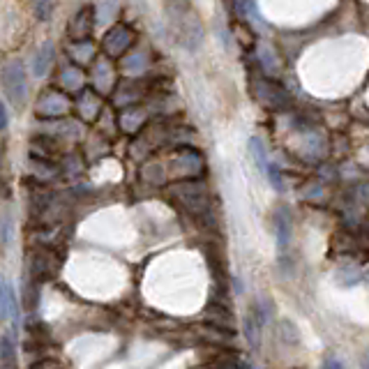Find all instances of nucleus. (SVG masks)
<instances>
[{
    "label": "nucleus",
    "instance_id": "1",
    "mask_svg": "<svg viewBox=\"0 0 369 369\" xmlns=\"http://www.w3.org/2000/svg\"><path fill=\"white\" fill-rule=\"evenodd\" d=\"M0 84H3L5 97L10 100V104L16 111H21L28 100V77H26V67H23V63L19 58H12L3 65V70H0Z\"/></svg>",
    "mask_w": 369,
    "mask_h": 369
},
{
    "label": "nucleus",
    "instance_id": "2",
    "mask_svg": "<svg viewBox=\"0 0 369 369\" xmlns=\"http://www.w3.org/2000/svg\"><path fill=\"white\" fill-rule=\"evenodd\" d=\"M206 171V162L199 150L190 145H180L171 153V160L167 164V174L174 180H196Z\"/></svg>",
    "mask_w": 369,
    "mask_h": 369
},
{
    "label": "nucleus",
    "instance_id": "3",
    "mask_svg": "<svg viewBox=\"0 0 369 369\" xmlns=\"http://www.w3.org/2000/svg\"><path fill=\"white\" fill-rule=\"evenodd\" d=\"M74 109V102L67 97V93L60 88H46L39 93L35 102V116L42 120H58L67 118Z\"/></svg>",
    "mask_w": 369,
    "mask_h": 369
},
{
    "label": "nucleus",
    "instance_id": "4",
    "mask_svg": "<svg viewBox=\"0 0 369 369\" xmlns=\"http://www.w3.org/2000/svg\"><path fill=\"white\" fill-rule=\"evenodd\" d=\"M132 44H134V30L125 26V23H113V26L104 32L100 42V51L104 56H109V58L118 60L132 48Z\"/></svg>",
    "mask_w": 369,
    "mask_h": 369
},
{
    "label": "nucleus",
    "instance_id": "5",
    "mask_svg": "<svg viewBox=\"0 0 369 369\" xmlns=\"http://www.w3.org/2000/svg\"><path fill=\"white\" fill-rule=\"evenodd\" d=\"M250 93L254 95V100L264 106H270V109H284L289 104V95L286 90L270 81L268 77H252L250 79Z\"/></svg>",
    "mask_w": 369,
    "mask_h": 369
},
{
    "label": "nucleus",
    "instance_id": "6",
    "mask_svg": "<svg viewBox=\"0 0 369 369\" xmlns=\"http://www.w3.org/2000/svg\"><path fill=\"white\" fill-rule=\"evenodd\" d=\"M174 194L192 215H206L208 212V206H210L208 192H206V187L201 183H196V180H180L174 187Z\"/></svg>",
    "mask_w": 369,
    "mask_h": 369
},
{
    "label": "nucleus",
    "instance_id": "7",
    "mask_svg": "<svg viewBox=\"0 0 369 369\" xmlns=\"http://www.w3.org/2000/svg\"><path fill=\"white\" fill-rule=\"evenodd\" d=\"M90 88H95L102 97L111 95L118 86V74H116V65L113 58L109 56H97V58L90 63Z\"/></svg>",
    "mask_w": 369,
    "mask_h": 369
},
{
    "label": "nucleus",
    "instance_id": "8",
    "mask_svg": "<svg viewBox=\"0 0 369 369\" xmlns=\"http://www.w3.org/2000/svg\"><path fill=\"white\" fill-rule=\"evenodd\" d=\"M74 109H77V116L84 125H95L100 113L104 111V97L97 93L95 88H84L74 102Z\"/></svg>",
    "mask_w": 369,
    "mask_h": 369
},
{
    "label": "nucleus",
    "instance_id": "9",
    "mask_svg": "<svg viewBox=\"0 0 369 369\" xmlns=\"http://www.w3.org/2000/svg\"><path fill=\"white\" fill-rule=\"evenodd\" d=\"M95 21H97V16H95L93 5L79 7L67 21V35L72 37V42H77V39H90V35H93V30H95Z\"/></svg>",
    "mask_w": 369,
    "mask_h": 369
},
{
    "label": "nucleus",
    "instance_id": "10",
    "mask_svg": "<svg viewBox=\"0 0 369 369\" xmlns=\"http://www.w3.org/2000/svg\"><path fill=\"white\" fill-rule=\"evenodd\" d=\"M46 125V134L53 136L56 141H70L77 143L84 138V122L81 120H67V118H58V120H42Z\"/></svg>",
    "mask_w": 369,
    "mask_h": 369
},
{
    "label": "nucleus",
    "instance_id": "11",
    "mask_svg": "<svg viewBox=\"0 0 369 369\" xmlns=\"http://www.w3.org/2000/svg\"><path fill=\"white\" fill-rule=\"evenodd\" d=\"M148 125V109L141 104H132V106H125L120 109V116H118V127L120 132L125 134H138L141 129Z\"/></svg>",
    "mask_w": 369,
    "mask_h": 369
},
{
    "label": "nucleus",
    "instance_id": "12",
    "mask_svg": "<svg viewBox=\"0 0 369 369\" xmlns=\"http://www.w3.org/2000/svg\"><path fill=\"white\" fill-rule=\"evenodd\" d=\"M143 95H145V88L141 81H122V84H118L116 90L111 93L113 106H118V109H125V106H132V104H141Z\"/></svg>",
    "mask_w": 369,
    "mask_h": 369
},
{
    "label": "nucleus",
    "instance_id": "13",
    "mask_svg": "<svg viewBox=\"0 0 369 369\" xmlns=\"http://www.w3.org/2000/svg\"><path fill=\"white\" fill-rule=\"evenodd\" d=\"M86 72L79 65H65L60 67L58 77H56V86L65 93H81L86 88Z\"/></svg>",
    "mask_w": 369,
    "mask_h": 369
},
{
    "label": "nucleus",
    "instance_id": "14",
    "mask_svg": "<svg viewBox=\"0 0 369 369\" xmlns=\"http://www.w3.org/2000/svg\"><path fill=\"white\" fill-rule=\"evenodd\" d=\"M67 53H70V58L74 60V65H79V67H88V65L100 56V48H97V44L93 42V39H77V42H72L67 46Z\"/></svg>",
    "mask_w": 369,
    "mask_h": 369
},
{
    "label": "nucleus",
    "instance_id": "15",
    "mask_svg": "<svg viewBox=\"0 0 369 369\" xmlns=\"http://www.w3.org/2000/svg\"><path fill=\"white\" fill-rule=\"evenodd\" d=\"M53 60H56V46H53V42L39 44L35 56H32V74H35L37 79L46 77L48 70L53 67Z\"/></svg>",
    "mask_w": 369,
    "mask_h": 369
},
{
    "label": "nucleus",
    "instance_id": "16",
    "mask_svg": "<svg viewBox=\"0 0 369 369\" xmlns=\"http://www.w3.org/2000/svg\"><path fill=\"white\" fill-rule=\"evenodd\" d=\"M275 231H277V247L280 252H286V247L291 245V215L286 208H280L275 212Z\"/></svg>",
    "mask_w": 369,
    "mask_h": 369
},
{
    "label": "nucleus",
    "instance_id": "17",
    "mask_svg": "<svg viewBox=\"0 0 369 369\" xmlns=\"http://www.w3.org/2000/svg\"><path fill=\"white\" fill-rule=\"evenodd\" d=\"M150 67V56H148L145 51H141V48H129V51L122 56V70H125L127 74H138Z\"/></svg>",
    "mask_w": 369,
    "mask_h": 369
},
{
    "label": "nucleus",
    "instance_id": "18",
    "mask_svg": "<svg viewBox=\"0 0 369 369\" xmlns=\"http://www.w3.org/2000/svg\"><path fill=\"white\" fill-rule=\"evenodd\" d=\"M56 270V259L48 254L46 250H37L32 254L30 259V273L35 277H44V275H51Z\"/></svg>",
    "mask_w": 369,
    "mask_h": 369
},
{
    "label": "nucleus",
    "instance_id": "19",
    "mask_svg": "<svg viewBox=\"0 0 369 369\" xmlns=\"http://www.w3.org/2000/svg\"><path fill=\"white\" fill-rule=\"evenodd\" d=\"M141 178L145 180V183L162 185L164 180L169 178V174H167V164H162V162H157V160H148V162H143V167H141Z\"/></svg>",
    "mask_w": 369,
    "mask_h": 369
},
{
    "label": "nucleus",
    "instance_id": "20",
    "mask_svg": "<svg viewBox=\"0 0 369 369\" xmlns=\"http://www.w3.org/2000/svg\"><path fill=\"white\" fill-rule=\"evenodd\" d=\"M0 360H3L5 367H16V342L12 332L0 335Z\"/></svg>",
    "mask_w": 369,
    "mask_h": 369
},
{
    "label": "nucleus",
    "instance_id": "21",
    "mask_svg": "<svg viewBox=\"0 0 369 369\" xmlns=\"http://www.w3.org/2000/svg\"><path fill=\"white\" fill-rule=\"evenodd\" d=\"M97 132H100L104 138H111L113 134H116V129H118V122L116 118H113V109L111 106H104V111L100 113V118H97Z\"/></svg>",
    "mask_w": 369,
    "mask_h": 369
},
{
    "label": "nucleus",
    "instance_id": "22",
    "mask_svg": "<svg viewBox=\"0 0 369 369\" xmlns=\"http://www.w3.org/2000/svg\"><path fill=\"white\" fill-rule=\"evenodd\" d=\"M208 321L215 325V328H221V330H233V318L228 316V311L226 309H221V307H210L208 309Z\"/></svg>",
    "mask_w": 369,
    "mask_h": 369
},
{
    "label": "nucleus",
    "instance_id": "23",
    "mask_svg": "<svg viewBox=\"0 0 369 369\" xmlns=\"http://www.w3.org/2000/svg\"><path fill=\"white\" fill-rule=\"evenodd\" d=\"M250 153H252L254 162H257V167L266 174V169H268L270 160H268V155H266L264 143H261V138H257V136H252V138H250Z\"/></svg>",
    "mask_w": 369,
    "mask_h": 369
},
{
    "label": "nucleus",
    "instance_id": "24",
    "mask_svg": "<svg viewBox=\"0 0 369 369\" xmlns=\"http://www.w3.org/2000/svg\"><path fill=\"white\" fill-rule=\"evenodd\" d=\"M5 305H7V318L19 323V300H16L14 286L10 282H5Z\"/></svg>",
    "mask_w": 369,
    "mask_h": 369
},
{
    "label": "nucleus",
    "instance_id": "25",
    "mask_svg": "<svg viewBox=\"0 0 369 369\" xmlns=\"http://www.w3.org/2000/svg\"><path fill=\"white\" fill-rule=\"evenodd\" d=\"M280 337H282L286 344H298V342H300L298 328H295L291 321H282V323H280Z\"/></svg>",
    "mask_w": 369,
    "mask_h": 369
},
{
    "label": "nucleus",
    "instance_id": "26",
    "mask_svg": "<svg viewBox=\"0 0 369 369\" xmlns=\"http://www.w3.org/2000/svg\"><path fill=\"white\" fill-rule=\"evenodd\" d=\"M32 5H35V16H37V19L46 21L48 16H51V12H53L56 0H35Z\"/></svg>",
    "mask_w": 369,
    "mask_h": 369
},
{
    "label": "nucleus",
    "instance_id": "27",
    "mask_svg": "<svg viewBox=\"0 0 369 369\" xmlns=\"http://www.w3.org/2000/svg\"><path fill=\"white\" fill-rule=\"evenodd\" d=\"M266 176H268V180H270V185H273L277 192L284 190V185H282V171H280V167H277V164H273V162L268 164Z\"/></svg>",
    "mask_w": 369,
    "mask_h": 369
},
{
    "label": "nucleus",
    "instance_id": "28",
    "mask_svg": "<svg viewBox=\"0 0 369 369\" xmlns=\"http://www.w3.org/2000/svg\"><path fill=\"white\" fill-rule=\"evenodd\" d=\"M7 318V305H5V277L0 275V321Z\"/></svg>",
    "mask_w": 369,
    "mask_h": 369
},
{
    "label": "nucleus",
    "instance_id": "29",
    "mask_svg": "<svg viewBox=\"0 0 369 369\" xmlns=\"http://www.w3.org/2000/svg\"><path fill=\"white\" fill-rule=\"evenodd\" d=\"M7 125H10V116H7V106H5V102H0V132H5Z\"/></svg>",
    "mask_w": 369,
    "mask_h": 369
},
{
    "label": "nucleus",
    "instance_id": "30",
    "mask_svg": "<svg viewBox=\"0 0 369 369\" xmlns=\"http://www.w3.org/2000/svg\"><path fill=\"white\" fill-rule=\"evenodd\" d=\"M323 369H347L342 365V360H337V358H325V363H323Z\"/></svg>",
    "mask_w": 369,
    "mask_h": 369
},
{
    "label": "nucleus",
    "instance_id": "31",
    "mask_svg": "<svg viewBox=\"0 0 369 369\" xmlns=\"http://www.w3.org/2000/svg\"><path fill=\"white\" fill-rule=\"evenodd\" d=\"M363 238H365V240H369V221H367L365 228H363Z\"/></svg>",
    "mask_w": 369,
    "mask_h": 369
},
{
    "label": "nucleus",
    "instance_id": "32",
    "mask_svg": "<svg viewBox=\"0 0 369 369\" xmlns=\"http://www.w3.org/2000/svg\"><path fill=\"white\" fill-rule=\"evenodd\" d=\"M3 157H5V143L0 141V164H3Z\"/></svg>",
    "mask_w": 369,
    "mask_h": 369
},
{
    "label": "nucleus",
    "instance_id": "33",
    "mask_svg": "<svg viewBox=\"0 0 369 369\" xmlns=\"http://www.w3.org/2000/svg\"><path fill=\"white\" fill-rule=\"evenodd\" d=\"M240 369H254V367H250V365H240Z\"/></svg>",
    "mask_w": 369,
    "mask_h": 369
}]
</instances>
